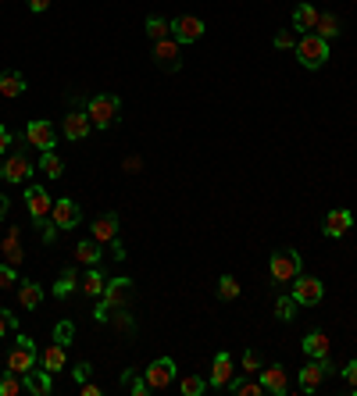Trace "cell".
Returning <instances> with one entry per match:
<instances>
[{"label":"cell","instance_id":"obj_1","mask_svg":"<svg viewBox=\"0 0 357 396\" xmlns=\"http://www.w3.org/2000/svg\"><path fill=\"white\" fill-rule=\"evenodd\" d=\"M297 57L304 68H322L329 61V39H322L318 32H300L297 36Z\"/></svg>","mask_w":357,"mask_h":396},{"label":"cell","instance_id":"obj_2","mask_svg":"<svg viewBox=\"0 0 357 396\" xmlns=\"http://www.w3.org/2000/svg\"><path fill=\"white\" fill-rule=\"evenodd\" d=\"M86 114H90L93 129H111V125L118 122V114H122V97H114V93H97V97L86 104Z\"/></svg>","mask_w":357,"mask_h":396},{"label":"cell","instance_id":"obj_3","mask_svg":"<svg viewBox=\"0 0 357 396\" xmlns=\"http://www.w3.org/2000/svg\"><path fill=\"white\" fill-rule=\"evenodd\" d=\"M129 286H133V279H126V275H122V279H107L104 296H100V303H97V322H111V310L126 303Z\"/></svg>","mask_w":357,"mask_h":396},{"label":"cell","instance_id":"obj_4","mask_svg":"<svg viewBox=\"0 0 357 396\" xmlns=\"http://www.w3.org/2000/svg\"><path fill=\"white\" fill-rule=\"evenodd\" d=\"M25 146L29 143H22L15 153H8L4 161H0V179H4L8 186H15V182H25L36 168H32V161H29V153H25Z\"/></svg>","mask_w":357,"mask_h":396},{"label":"cell","instance_id":"obj_5","mask_svg":"<svg viewBox=\"0 0 357 396\" xmlns=\"http://www.w3.org/2000/svg\"><path fill=\"white\" fill-rule=\"evenodd\" d=\"M300 268H304V261H300L297 250H275L271 261H268V275L275 282H293L300 275Z\"/></svg>","mask_w":357,"mask_h":396},{"label":"cell","instance_id":"obj_6","mask_svg":"<svg viewBox=\"0 0 357 396\" xmlns=\"http://www.w3.org/2000/svg\"><path fill=\"white\" fill-rule=\"evenodd\" d=\"M29 368H36V343L29 336H18L15 346H11V353H8V371L25 375Z\"/></svg>","mask_w":357,"mask_h":396},{"label":"cell","instance_id":"obj_7","mask_svg":"<svg viewBox=\"0 0 357 396\" xmlns=\"http://www.w3.org/2000/svg\"><path fill=\"white\" fill-rule=\"evenodd\" d=\"M297 303H304V307H314V303H322V296H325V286H322V279H314V275H297L293 279V293H290Z\"/></svg>","mask_w":357,"mask_h":396},{"label":"cell","instance_id":"obj_8","mask_svg":"<svg viewBox=\"0 0 357 396\" xmlns=\"http://www.w3.org/2000/svg\"><path fill=\"white\" fill-rule=\"evenodd\" d=\"M25 143L29 146H36V150H54V143H58V129H54V122H29L25 125Z\"/></svg>","mask_w":357,"mask_h":396},{"label":"cell","instance_id":"obj_9","mask_svg":"<svg viewBox=\"0 0 357 396\" xmlns=\"http://www.w3.org/2000/svg\"><path fill=\"white\" fill-rule=\"evenodd\" d=\"M329 371H332L329 357H311V364L300 371V392H318Z\"/></svg>","mask_w":357,"mask_h":396},{"label":"cell","instance_id":"obj_10","mask_svg":"<svg viewBox=\"0 0 357 396\" xmlns=\"http://www.w3.org/2000/svg\"><path fill=\"white\" fill-rule=\"evenodd\" d=\"M179 47L182 43H175V39L168 36V39H157V43H154V64L157 68H165V71H179L182 68V57H179Z\"/></svg>","mask_w":357,"mask_h":396},{"label":"cell","instance_id":"obj_11","mask_svg":"<svg viewBox=\"0 0 357 396\" xmlns=\"http://www.w3.org/2000/svg\"><path fill=\"white\" fill-rule=\"evenodd\" d=\"M201 36H204V22L196 18V15L172 18V39H175V43H196Z\"/></svg>","mask_w":357,"mask_h":396},{"label":"cell","instance_id":"obj_12","mask_svg":"<svg viewBox=\"0 0 357 396\" xmlns=\"http://www.w3.org/2000/svg\"><path fill=\"white\" fill-rule=\"evenodd\" d=\"M143 378H147L150 389H168V385L175 382V361H172V357H157V361L143 371Z\"/></svg>","mask_w":357,"mask_h":396},{"label":"cell","instance_id":"obj_13","mask_svg":"<svg viewBox=\"0 0 357 396\" xmlns=\"http://www.w3.org/2000/svg\"><path fill=\"white\" fill-rule=\"evenodd\" d=\"M25 207H29V214L43 225L47 218H50V207H54V200H50V193L43 189V186H29L25 189Z\"/></svg>","mask_w":357,"mask_h":396},{"label":"cell","instance_id":"obj_14","mask_svg":"<svg viewBox=\"0 0 357 396\" xmlns=\"http://www.w3.org/2000/svg\"><path fill=\"white\" fill-rule=\"evenodd\" d=\"M50 221L58 225V228H75L79 221H83V211H79V204L75 200H68V196H61V200H54V207H50Z\"/></svg>","mask_w":357,"mask_h":396},{"label":"cell","instance_id":"obj_15","mask_svg":"<svg viewBox=\"0 0 357 396\" xmlns=\"http://www.w3.org/2000/svg\"><path fill=\"white\" fill-rule=\"evenodd\" d=\"M257 375H261L264 392H271V396H286V392H290V371H286L283 364H271V368H264V371H257Z\"/></svg>","mask_w":357,"mask_h":396},{"label":"cell","instance_id":"obj_16","mask_svg":"<svg viewBox=\"0 0 357 396\" xmlns=\"http://www.w3.org/2000/svg\"><path fill=\"white\" fill-rule=\"evenodd\" d=\"M93 132V122L86 111H68L65 114V139H86Z\"/></svg>","mask_w":357,"mask_h":396},{"label":"cell","instance_id":"obj_17","mask_svg":"<svg viewBox=\"0 0 357 396\" xmlns=\"http://www.w3.org/2000/svg\"><path fill=\"white\" fill-rule=\"evenodd\" d=\"M232 375H236L232 357H229L225 350H222V353H215V364H211V378H208V385H211V389H225Z\"/></svg>","mask_w":357,"mask_h":396},{"label":"cell","instance_id":"obj_18","mask_svg":"<svg viewBox=\"0 0 357 396\" xmlns=\"http://www.w3.org/2000/svg\"><path fill=\"white\" fill-rule=\"evenodd\" d=\"M118 225H122V221H118V214L114 211H104L97 221H93V240L104 247V243H111V240H118Z\"/></svg>","mask_w":357,"mask_h":396},{"label":"cell","instance_id":"obj_19","mask_svg":"<svg viewBox=\"0 0 357 396\" xmlns=\"http://www.w3.org/2000/svg\"><path fill=\"white\" fill-rule=\"evenodd\" d=\"M350 228H353V214L346 207L329 211V218H325V235H329V240H339V235H346Z\"/></svg>","mask_w":357,"mask_h":396},{"label":"cell","instance_id":"obj_20","mask_svg":"<svg viewBox=\"0 0 357 396\" xmlns=\"http://www.w3.org/2000/svg\"><path fill=\"white\" fill-rule=\"evenodd\" d=\"M22 385H25V392H32V396H47V392L54 389V382H50V371H47V368H43V371L29 368V371L22 375Z\"/></svg>","mask_w":357,"mask_h":396},{"label":"cell","instance_id":"obj_21","mask_svg":"<svg viewBox=\"0 0 357 396\" xmlns=\"http://www.w3.org/2000/svg\"><path fill=\"white\" fill-rule=\"evenodd\" d=\"M25 93V75L22 71H0V97H22Z\"/></svg>","mask_w":357,"mask_h":396},{"label":"cell","instance_id":"obj_22","mask_svg":"<svg viewBox=\"0 0 357 396\" xmlns=\"http://www.w3.org/2000/svg\"><path fill=\"white\" fill-rule=\"evenodd\" d=\"M65 353H68V346L50 343L43 353H39V361H43V368H47V371H65Z\"/></svg>","mask_w":357,"mask_h":396},{"label":"cell","instance_id":"obj_23","mask_svg":"<svg viewBox=\"0 0 357 396\" xmlns=\"http://www.w3.org/2000/svg\"><path fill=\"white\" fill-rule=\"evenodd\" d=\"M314 25H318V11H314L311 4H297V11H293V29H297V32H314Z\"/></svg>","mask_w":357,"mask_h":396},{"label":"cell","instance_id":"obj_24","mask_svg":"<svg viewBox=\"0 0 357 396\" xmlns=\"http://www.w3.org/2000/svg\"><path fill=\"white\" fill-rule=\"evenodd\" d=\"M304 353L307 357H329V336L325 332H307L304 336Z\"/></svg>","mask_w":357,"mask_h":396},{"label":"cell","instance_id":"obj_25","mask_svg":"<svg viewBox=\"0 0 357 396\" xmlns=\"http://www.w3.org/2000/svg\"><path fill=\"white\" fill-rule=\"evenodd\" d=\"M39 172H43L47 179H61L65 175V161L54 150H39Z\"/></svg>","mask_w":357,"mask_h":396},{"label":"cell","instance_id":"obj_26","mask_svg":"<svg viewBox=\"0 0 357 396\" xmlns=\"http://www.w3.org/2000/svg\"><path fill=\"white\" fill-rule=\"evenodd\" d=\"M104 286H107V279H104V271H100V268L93 264V268L86 271V279H83V286H79V289H83V293H86L90 300H93V296H104Z\"/></svg>","mask_w":357,"mask_h":396},{"label":"cell","instance_id":"obj_27","mask_svg":"<svg viewBox=\"0 0 357 396\" xmlns=\"http://www.w3.org/2000/svg\"><path fill=\"white\" fill-rule=\"evenodd\" d=\"M18 300L25 310H36L39 303H43V289H39L36 282H18Z\"/></svg>","mask_w":357,"mask_h":396},{"label":"cell","instance_id":"obj_28","mask_svg":"<svg viewBox=\"0 0 357 396\" xmlns=\"http://www.w3.org/2000/svg\"><path fill=\"white\" fill-rule=\"evenodd\" d=\"M225 389H229V392H236V396H261V392H264V385H261V382H247L243 375H232Z\"/></svg>","mask_w":357,"mask_h":396},{"label":"cell","instance_id":"obj_29","mask_svg":"<svg viewBox=\"0 0 357 396\" xmlns=\"http://www.w3.org/2000/svg\"><path fill=\"white\" fill-rule=\"evenodd\" d=\"M75 289H79V275H75V268H65V271H61V279L54 282V296L65 300V296H72Z\"/></svg>","mask_w":357,"mask_h":396},{"label":"cell","instance_id":"obj_30","mask_svg":"<svg viewBox=\"0 0 357 396\" xmlns=\"http://www.w3.org/2000/svg\"><path fill=\"white\" fill-rule=\"evenodd\" d=\"M147 36H150V43H157V39H168L172 36V22L161 18V15H150L147 18Z\"/></svg>","mask_w":357,"mask_h":396},{"label":"cell","instance_id":"obj_31","mask_svg":"<svg viewBox=\"0 0 357 396\" xmlns=\"http://www.w3.org/2000/svg\"><path fill=\"white\" fill-rule=\"evenodd\" d=\"M75 261H83V264L93 268V264L100 261V243H97V240H83V243L75 247Z\"/></svg>","mask_w":357,"mask_h":396},{"label":"cell","instance_id":"obj_32","mask_svg":"<svg viewBox=\"0 0 357 396\" xmlns=\"http://www.w3.org/2000/svg\"><path fill=\"white\" fill-rule=\"evenodd\" d=\"M314 32H318L322 39H336V36H339V18L329 15V11L318 15V25H314Z\"/></svg>","mask_w":357,"mask_h":396},{"label":"cell","instance_id":"obj_33","mask_svg":"<svg viewBox=\"0 0 357 396\" xmlns=\"http://www.w3.org/2000/svg\"><path fill=\"white\" fill-rule=\"evenodd\" d=\"M297 300L293 296H279V300H275V318H279V322H293L297 318Z\"/></svg>","mask_w":357,"mask_h":396},{"label":"cell","instance_id":"obj_34","mask_svg":"<svg viewBox=\"0 0 357 396\" xmlns=\"http://www.w3.org/2000/svg\"><path fill=\"white\" fill-rule=\"evenodd\" d=\"M122 385H126L133 396H147V392H150L147 378H136V371H122Z\"/></svg>","mask_w":357,"mask_h":396},{"label":"cell","instance_id":"obj_35","mask_svg":"<svg viewBox=\"0 0 357 396\" xmlns=\"http://www.w3.org/2000/svg\"><path fill=\"white\" fill-rule=\"evenodd\" d=\"M18 392H25V385H22V375L8 371L4 378H0V396H18Z\"/></svg>","mask_w":357,"mask_h":396},{"label":"cell","instance_id":"obj_36","mask_svg":"<svg viewBox=\"0 0 357 396\" xmlns=\"http://www.w3.org/2000/svg\"><path fill=\"white\" fill-rule=\"evenodd\" d=\"M179 389H182V396H201V392L208 389V382H204L201 375H186V378L179 382Z\"/></svg>","mask_w":357,"mask_h":396},{"label":"cell","instance_id":"obj_37","mask_svg":"<svg viewBox=\"0 0 357 396\" xmlns=\"http://www.w3.org/2000/svg\"><path fill=\"white\" fill-rule=\"evenodd\" d=\"M4 254H8V264H18L22 261V247H18V228L8 232V240H4Z\"/></svg>","mask_w":357,"mask_h":396},{"label":"cell","instance_id":"obj_38","mask_svg":"<svg viewBox=\"0 0 357 396\" xmlns=\"http://www.w3.org/2000/svg\"><path fill=\"white\" fill-rule=\"evenodd\" d=\"M218 296L222 300H236V296H240V282H236L232 275H222V279H218Z\"/></svg>","mask_w":357,"mask_h":396},{"label":"cell","instance_id":"obj_39","mask_svg":"<svg viewBox=\"0 0 357 396\" xmlns=\"http://www.w3.org/2000/svg\"><path fill=\"white\" fill-rule=\"evenodd\" d=\"M297 29H283V32H275V47H279V50H293L297 47Z\"/></svg>","mask_w":357,"mask_h":396},{"label":"cell","instance_id":"obj_40","mask_svg":"<svg viewBox=\"0 0 357 396\" xmlns=\"http://www.w3.org/2000/svg\"><path fill=\"white\" fill-rule=\"evenodd\" d=\"M72 336H75V325H72V322H58V325H54V343L68 346V343H72Z\"/></svg>","mask_w":357,"mask_h":396},{"label":"cell","instance_id":"obj_41","mask_svg":"<svg viewBox=\"0 0 357 396\" xmlns=\"http://www.w3.org/2000/svg\"><path fill=\"white\" fill-rule=\"evenodd\" d=\"M11 286H18V271H15V264H0V289H11Z\"/></svg>","mask_w":357,"mask_h":396},{"label":"cell","instance_id":"obj_42","mask_svg":"<svg viewBox=\"0 0 357 396\" xmlns=\"http://www.w3.org/2000/svg\"><path fill=\"white\" fill-rule=\"evenodd\" d=\"M18 329V318L11 310H0V336H8V332H15Z\"/></svg>","mask_w":357,"mask_h":396},{"label":"cell","instance_id":"obj_43","mask_svg":"<svg viewBox=\"0 0 357 396\" xmlns=\"http://www.w3.org/2000/svg\"><path fill=\"white\" fill-rule=\"evenodd\" d=\"M243 371H254V375L261 371V353L257 350H247L243 353Z\"/></svg>","mask_w":357,"mask_h":396},{"label":"cell","instance_id":"obj_44","mask_svg":"<svg viewBox=\"0 0 357 396\" xmlns=\"http://www.w3.org/2000/svg\"><path fill=\"white\" fill-rule=\"evenodd\" d=\"M114 329H118V332H122V329L133 332V318H129V314H126L122 307H114Z\"/></svg>","mask_w":357,"mask_h":396},{"label":"cell","instance_id":"obj_45","mask_svg":"<svg viewBox=\"0 0 357 396\" xmlns=\"http://www.w3.org/2000/svg\"><path fill=\"white\" fill-rule=\"evenodd\" d=\"M343 378H346L350 392H357V361H346V368H343Z\"/></svg>","mask_w":357,"mask_h":396},{"label":"cell","instance_id":"obj_46","mask_svg":"<svg viewBox=\"0 0 357 396\" xmlns=\"http://www.w3.org/2000/svg\"><path fill=\"white\" fill-rule=\"evenodd\" d=\"M58 232H61V228H58L54 221H43V243H58Z\"/></svg>","mask_w":357,"mask_h":396},{"label":"cell","instance_id":"obj_47","mask_svg":"<svg viewBox=\"0 0 357 396\" xmlns=\"http://www.w3.org/2000/svg\"><path fill=\"white\" fill-rule=\"evenodd\" d=\"M72 375H75V382H86V378H90V364H86V361H79Z\"/></svg>","mask_w":357,"mask_h":396},{"label":"cell","instance_id":"obj_48","mask_svg":"<svg viewBox=\"0 0 357 396\" xmlns=\"http://www.w3.org/2000/svg\"><path fill=\"white\" fill-rule=\"evenodd\" d=\"M111 257H114V261H126V247H122V240H111Z\"/></svg>","mask_w":357,"mask_h":396},{"label":"cell","instance_id":"obj_49","mask_svg":"<svg viewBox=\"0 0 357 396\" xmlns=\"http://www.w3.org/2000/svg\"><path fill=\"white\" fill-rule=\"evenodd\" d=\"M15 139H11V132L4 129V125H0V153H8V146H11Z\"/></svg>","mask_w":357,"mask_h":396},{"label":"cell","instance_id":"obj_50","mask_svg":"<svg viewBox=\"0 0 357 396\" xmlns=\"http://www.w3.org/2000/svg\"><path fill=\"white\" fill-rule=\"evenodd\" d=\"M50 8V0H29V11H36V15H43Z\"/></svg>","mask_w":357,"mask_h":396},{"label":"cell","instance_id":"obj_51","mask_svg":"<svg viewBox=\"0 0 357 396\" xmlns=\"http://www.w3.org/2000/svg\"><path fill=\"white\" fill-rule=\"evenodd\" d=\"M83 396H100V385H93V382H83Z\"/></svg>","mask_w":357,"mask_h":396},{"label":"cell","instance_id":"obj_52","mask_svg":"<svg viewBox=\"0 0 357 396\" xmlns=\"http://www.w3.org/2000/svg\"><path fill=\"white\" fill-rule=\"evenodd\" d=\"M8 207H11V204H8V196H0V218L8 214Z\"/></svg>","mask_w":357,"mask_h":396}]
</instances>
